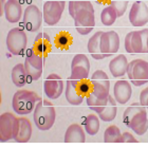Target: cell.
Wrapping results in <instances>:
<instances>
[{
    "label": "cell",
    "instance_id": "8d00e7d4",
    "mask_svg": "<svg viewBox=\"0 0 148 148\" xmlns=\"http://www.w3.org/2000/svg\"><path fill=\"white\" fill-rule=\"evenodd\" d=\"M5 0H0V15L4 14V9H5Z\"/></svg>",
    "mask_w": 148,
    "mask_h": 148
},
{
    "label": "cell",
    "instance_id": "4fadbf2b",
    "mask_svg": "<svg viewBox=\"0 0 148 148\" xmlns=\"http://www.w3.org/2000/svg\"><path fill=\"white\" fill-rule=\"evenodd\" d=\"M43 91L49 99H56L64 92V82L57 74H50L43 82Z\"/></svg>",
    "mask_w": 148,
    "mask_h": 148
},
{
    "label": "cell",
    "instance_id": "5bb4252c",
    "mask_svg": "<svg viewBox=\"0 0 148 148\" xmlns=\"http://www.w3.org/2000/svg\"><path fill=\"white\" fill-rule=\"evenodd\" d=\"M129 21L133 27H142L148 22V6L138 0L133 3L129 12Z\"/></svg>",
    "mask_w": 148,
    "mask_h": 148
},
{
    "label": "cell",
    "instance_id": "74e56055",
    "mask_svg": "<svg viewBox=\"0 0 148 148\" xmlns=\"http://www.w3.org/2000/svg\"><path fill=\"white\" fill-rule=\"evenodd\" d=\"M94 1L99 4H106V3H110L111 0H94Z\"/></svg>",
    "mask_w": 148,
    "mask_h": 148
},
{
    "label": "cell",
    "instance_id": "7c38bea8",
    "mask_svg": "<svg viewBox=\"0 0 148 148\" xmlns=\"http://www.w3.org/2000/svg\"><path fill=\"white\" fill-rule=\"evenodd\" d=\"M43 15L36 5L30 4L27 6L22 16V25L28 31L37 32L42 23Z\"/></svg>",
    "mask_w": 148,
    "mask_h": 148
},
{
    "label": "cell",
    "instance_id": "7402d4cb",
    "mask_svg": "<svg viewBox=\"0 0 148 148\" xmlns=\"http://www.w3.org/2000/svg\"><path fill=\"white\" fill-rule=\"evenodd\" d=\"M86 141V136L83 127L78 124H72L68 127L65 134L66 143H84Z\"/></svg>",
    "mask_w": 148,
    "mask_h": 148
},
{
    "label": "cell",
    "instance_id": "e575fe53",
    "mask_svg": "<svg viewBox=\"0 0 148 148\" xmlns=\"http://www.w3.org/2000/svg\"><path fill=\"white\" fill-rule=\"evenodd\" d=\"M136 142H138V140L129 132H124L122 134V136H121L120 143H136Z\"/></svg>",
    "mask_w": 148,
    "mask_h": 148
},
{
    "label": "cell",
    "instance_id": "484cf974",
    "mask_svg": "<svg viewBox=\"0 0 148 148\" xmlns=\"http://www.w3.org/2000/svg\"><path fill=\"white\" fill-rule=\"evenodd\" d=\"M12 82L18 88H21L28 83L29 77L25 71V65L18 64L12 69Z\"/></svg>",
    "mask_w": 148,
    "mask_h": 148
},
{
    "label": "cell",
    "instance_id": "f546056e",
    "mask_svg": "<svg viewBox=\"0 0 148 148\" xmlns=\"http://www.w3.org/2000/svg\"><path fill=\"white\" fill-rule=\"evenodd\" d=\"M86 101H87V105L89 107L91 110L95 111L99 113V111L102 110L104 107L106 106L107 102H108V99H101L99 97H96L92 92L90 93L89 95L86 97Z\"/></svg>",
    "mask_w": 148,
    "mask_h": 148
},
{
    "label": "cell",
    "instance_id": "ac0fdd59",
    "mask_svg": "<svg viewBox=\"0 0 148 148\" xmlns=\"http://www.w3.org/2000/svg\"><path fill=\"white\" fill-rule=\"evenodd\" d=\"M51 49H52V43L49 35L46 33H38V35L35 37L34 43L32 47L34 53L41 56L42 58H46L48 54L51 52Z\"/></svg>",
    "mask_w": 148,
    "mask_h": 148
},
{
    "label": "cell",
    "instance_id": "9a60e30c",
    "mask_svg": "<svg viewBox=\"0 0 148 148\" xmlns=\"http://www.w3.org/2000/svg\"><path fill=\"white\" fill-rule=\"evenodd\" d=\"M120 49V37L116 32H103L101 36V51L106 57L113 55Z\"/></svg>",
    "mask_w": 148,
    "mask_h": 148
},
{
    "label": "cell",
    "instance_id": "e0dca14e",
    "mask_svg": "<svg viewBox=\"0 0 148 148\" xmlns=\"http://www.w3.org/2000/svg\"><path fill=\"white\" fill-rule=\"evenodd\" d=\"M113 94L116 103L121 105L126 104L127 102H129V99H131V95H132L131 85L127 80H117L116 83L114 84Z\"/></svg>",
    "mask_w": 148,
    "mask_h": 148
},
{
    "label": "cell",
    "instance_id": "ba28073f",
    "mask_svg": "<svg viewBox=\"0 0 148 148\" xmlns=\"http://www.w3.org/2000/svg\"><path fill=\"white\" fill-rule=\"evenodd\" d=\"M74 25L80 35H87L92 31L95 25L94 9H84L74 16Z\"/></svg>",
    "mask_w": 148,
    "mask_h": 148
},
{
    "label": "cell",
    "instance_id": "277c9868",
    "mask_svg": "<svg viewBox=\"0 0 148 148\" xmlns=\"http://www.w3.org/2000/svg\"><path fill=\"white\" fill-rule=\"evenodd\" d=\"M127 75L136 87L148 83V62L143 59H133L128 64Z\"/></svg>",
    "mask_w": 148,
    "mask_h": 148
},
{
    "label": "cell",
    "instance_id": "d590c367",
    "mask_svg": "<svg viewBox=\"0 0 148 148\" xmlns=\"http://www.w3.org/2000/svg\"><path fill=\"white\" fill-rule=\"evenodd\" d=\"M140 104L148 108V87L143 90L140 94Z\"/></svg>",
    "mask_w": 148,
    "mask_h": 148
},
{
    "label": "cell",
    "instance_id": "8fae6325",
    "mask_svg": "<svg viewBox=\"0 0 148 148\" xmlns=\"http://www.w3.org/2000/svg\"><path fill=\"white\" fill-rule=\"evenodd\" d=\"M90 72L89 59L85 54H76L71 62V76L70 79L83 80L88 79Z\"/></svg>",
    "mask_w": 148,
    "mask_h": 148
},
{
    "label": "cell",
    "instance_id": "2e32d148",
    "mask_svg": "<svg viewBox=\"0 0 148 148\" xmlns=\"http://www.w3.org/2000/svg\"><path fill=\"white\" fill-rule=\"evenodd\" d=\"M65 95L67 102L73 106L80 105L83 103L84 99H86V96L80 92L78 85H77V80L70 79V78H68L67 83H66Z\"/></svg>",
    "mask_w": 148,
    "mask_h": 148
},
{
    "label": "cell",
    "instance_id": "4316f807",
    "mask_svg": "<svg viewBox=\"0 0 148 148\" xmlns=\"http://www.w3.org/2000/svg\"><path fill=\"white\" fill-rule=\"evenodd\" d=\"M84 127L87 133L89 136H95L99 130V117L95 114H89L85 117L84 121Z\"/></svg>",
    "mask_w": 148,
    "mask_h": 148
},
{
    "label": "cell",
    "instance_id": "44dd1931",
    "mask_svg": "<svg viewBox=\"0 0 148 148\" xmlns=\"http://www.w3.org/2000/svg\"><path fill=\"white\" fill-rule=\"evenodd\" d=\"M128 60L126 56L123 54L117 55L114 59H112L109 64V70L113 77H121L124 76L127 73V68H128Z\"/></svg>",
    "mask_w": 148,
    "mask_h": 148
},
{
    "label": "cell",
    "instance_id": "836d02e7",
    "mask_svg": "<svg viewBox=\"0 0 148 148\" xmlns=\"http://www.w3.org/2000/svg\"><path fill=\"white\" fill-rule=\"evenodd\" d=\"M142 37V53H148V29L140 31Z\"/></svg>",
    "mask_w": 148,
    "mask_h": 148
},
{
    "label": "cell",
    "instance_id": "5b68a950",
    "mask_svg": "<svg viewBox=\"0 0 148 148\" xmlns=\"http://www.w3.org/2000/svg\"><path fill=\"white\" fill-rule=\"evenodd\" d=\"M19 130V119L12 113L5 112L0 115V142L15 140Z\"/></svg>",
    "mask_w": 148,
    "mask_h": 148
},
{
    "label": "cell",
    "instance_id": "d6986e66",
    "mask_svg": "<svg viewBox=\"0 0 148 148\" xmlns=\"http://www.w3.org/2000/svg\"><path fill=\"white\" fill-rule=\"evenodd\" d=\"M22 9L18 0H8L4 9V16L11 23H16L21 19Z\"/></svg>",
    "mask_w": 148,
    "mask_h": 148
},
{
    "label": "cell",
    "instance_id": "6da1fadb",
    "mask_svg": "<svg viewBox=\"0 0 148 148\" xmlns=\"http://www.w3.org/2000/svg\"><path fill=\"white\" fill-rule=\"evenodd\" d=\"M124 124L129 127L138 134L143 136L148 130V117L146 107L140 103H133L132 105L127 107L123 114Z\"/></svg>",
    "mask_w": 148,
    "mask_h": 148
},
{
    "label": "cell",
    "instance_id": "f35d334b",
    "mask_svg": "<svg viewBox=\"0 0 148 148\" xmlns=\"http://www.w3.org/2000/svg\"><path fill=\"white\" fill-rule=\"evenodd\" d=\"M139 1H140V0H139Z\"/></svg>",
    "mask_w": 148,
    "mask_h": 148
},
{
    "label": "cell",
    "instance_id": "83f0119b",
    "mask_svg": "<svg viewBox=\"0 0 148 148\" xmlns=\"http://www.w3.org/2000/svg\"><path fill=\"white\" fill-rule=\"evenodd\" d=\"M68 9L70 16H71L72 18H74V16L76 15V13L79 12L80 10L93 9V5L89 0H69Z\"/></svg>",
    "mask_w": 148,
    "mask_h": 148
},
{
    "label": "cell",
    "instance_id": "f1b7e54d",
    "mask_svg": "<svg viewBox=\"0 0 148 148\" xmlns=\"http://www.w3.org/2000/svg\"><path fill=\"white\" fill-rule=\"evenodd\" d=\"M116 18H117L116 12H115V10L111 5L106 6L105 9L102 11V13H101V21L106 27L113 25L114 22H115V20H116Z\"/></svg>",
    "mask_w": 148,
    "mask_h": 148
},
{
    "label": "cell",
    "instance_id": "4dcf8cb0",
    "mask_svg": "<svg viewBox=\"0 0 148 148\" xmlns=\"http://www.w3.org/2000/svg\"><path fill=\"white\" fill-rule=\"evenodd\" d=\"M121 133L120 128L115 125L109 126L104 132V141L106 143H120L121 141Z\"/></svg>",
    "mask_w": 148,
    "mask_h": 148
},
{
    "label": "cell",
    "instance_id": "cb8c5ba5",
    "mask_svg": "<svg viewBox=\"0 0 148 148\" xmlns=\"http://www.w3.org/2000/svg\"><path fill=\"white\" fill-rule=\"evenodd\" d=\"M116 113H117L116 101H115L114 97L109 95L108 102H107L106 106L97 113L99 114V120L104 121V122H111V121H113L115 119Z\"/></svg>",
    "mask_w": 148,
    "mask_h": 148
},
{
    "label": "cell",
    "instance_id": "8992f818",
    "mask_svg": "<svg viewBox=\"0 0 148 148\" xmlns=\"http://www.w3.org/2000/svg\"><path fill=\"white\" fill-rule=\"evenodd\" d=\"M28 37L21 28H14L10 30L6 36V48L13 55H21L27 49Z\"/></svg>",
    "mask_w": 148,
    "mask_h": 148
},
{
    "label": "cell",
    "instance_id": "ffe728a7",
    "mask_svg": "<svg viewBox=\"0 0 148 148\" xmlns=\"http://www.w3.org/2000/svg\"><path fill=\"white\" fill-rule=\"evenodd\" d=\"M125 49L130 54L142 53V37L140 31L130 32L125 37Z\"/></svg>",
    "mask_w": 148,
    "mask_h": 148
},
{
    "label": "cell",
    "instance_id": "7a4b0ae2",
    "mask_svg": "<svg viewBox=\"0 0 148 148\" xmlns=\"http://www.w3.org/2000/svg\"><path fill=\"white\" fill-rule=\"evenodd\" d=\"M33 119L35 125L39 130L51 129L56 119V111L54 109V106L45 99L39 101L34 109Z\"/></svg>",
    "mask_w": 148,
    "mask_h": 148
},
{
    "label": "cell",
    "instance_id": "d6a6232c",
    "mask_svg": "<svg viewBox=\"0 0 148 148\" xmlns=\"http://www.w3.org/2000/svg\"><path fill=\"white\" fill-rule=\"evenodd\" d=\"M128 2H129V0H111L109 4L115 10L117 17H122L126 12Z\"/></svg>",
    "mask_w": 148,
    "mask_h": 148
},
{
    "label": "cell",
    "instance_id": "30bf717a",
    "mask_svg": "<svg viewBox=\"0 0 148 148\" xmlns=\"http://www.w3.org/2000/svg\"><path fill=\"white\" fill-rule=\"evenodd\" d=\"M23 65H25V71L28 74L29 80L39 79L41 74H42L43 66V58L41 56L37 55L32 49L28 50Z\"/></svg>",
    "mask_w": 148,
    "mask_h": 148
},
{
    "label": "cell",
    "instance_id": "9c48e42d",
    "mask_svg": "<svg viewBox=\"0 0 148 148\" xmlns=\"http://www.w3.org/2000/svg\"><path fill=\"white\" fill-rule=\"evenodd\" d=\"M91 84H92V93L96 97L101 99H108L109 90H110V80L108 75L103 70H97L93 73L91 77Z\"/></svg>",
    "mask_w": 148,
    "mask_h": 148
},
{
    "label": "cell",
    "instance_id": "3957f363",
    "mask_svg": "<svg viewBox=\"0 0 148 148\" xmlns=\"http://www.w3.org/2000/svg\"><path fill=\"white\" fill-rule=\"evenodd\" d=\"M41 101L36 93L30 90H18L14 94L12 101L13 110L17 114L25 115L34 110L36 104Z\"/></svg>",
    "mask_w": 148,
    "mask_h": 148
},
{
    "label": "cell",
    "instance_id": "1f68e13d",
    "mask_svg": "<svg viewBox=\"0 0 148 148\" xmlns=\"http://www.w3.org/2000/svg\"><path fill=\"white\" fill-rule=\"evenodd\" d=\"M72 43V37L71 35L67 32H60L55 37V46L59 49H69V47Z\"/></svg>",
    "mask_w": 148,
    "mask_h": 148
},
{
    "label": "cell",
    "instance_id": "52a82bcc",
    "mask_svg": "<svg viewBox=\"0 0 148 148\" xmlns=\"http://www.w3.org/2000/svg\"><path fill=\"white\" fill-rule=\"evenodd\" d=\"M66 5L65 0H48L43 3V20L48 25H55L60 20Z\"/></svg>",
    "mask_w": 148,
    "mask_h": 148
},
{
    "label": "cell",
    "instance_id": "603a6c76",
    "mask_svg": "<svg viewBox=\"0 0 148 148\" xmlns=\"http://www.w3.org/2000/svg\"><path fill=\"white\" fill-rule=\"evenodd\" d=\"M102 31L96 32L95 34L88 40V45H87L89 53L96 60H101V59H104L106 57L105 54H103V52L101 51V36H102Z\"/></svg>",
    "mask_w": 148,
    "mask_h": 148
},
{
    "label": "cell",
    "instance_id": "d4e9b609",
    "mask_svg": "<svg viewBox=\"0 0 148 148\" xmlns=\"http://www.w3.org/2000/svg\"><path fill=\"white\" fill-rule=\"evenodd\" d=\"M32 136V125L30 121L25 117L19 119V130L15 138V141L18 143H27Z\"/></svg>",
    "mask_w": 148,
    "mask_h": 148
}]
</instances>
